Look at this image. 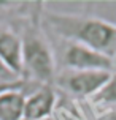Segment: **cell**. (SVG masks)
I'll use <instances>...</instances> for the list:
<instances>
[{
	"instance_id": "obj_1",
	"label": "cell",
	"mask_w": 116,
	"mask_h": 120,
	"mask_svg": "<svg viewBox=\"0 0 116 120\" xmlns=\"http://www.w3.org/2000/svg\"><path fill=\"white\" fill-rule=\"evenodd\" d=\"M41 25L59 40L92 48L108 57L116 52V24L97 16L43 10Z\"/></svg>"
},
{
	"instance_id": "obj_2",
	"label": "cell",
	"mask_w": 116,
	"mask_h": 120,
	"mask_svg": "<svg viewBox=\"0 0 116 120\" xmlns=\"http://www.w3.org/2000/svg\"><path fill=\"white\" fill-rule=\"evenodd\" d=\"M41 11L40 6L33 8L19 30L22 40V79L37 85H54L57 63L53 44L41 25Z\"/></svg>"
},
{
	"instance_id": "obj_3",
	"label": "cell",
	"mask_w": 116,
	"mask_h": 120,
	"mask_svg": "<svg viewBox=\"0 0 116 120\" xmlns=\"http://www.w3.org/2000/svg\"><path fill=\"white\" fill-rule=\"evenodd\" d=\"M59 52L56 55V63L61 65V70H75V71H111L113 62L111 57L99 52L92 48L72 41L59 40Z\"/></svg>"
},
{
	"instance_id": "obj_4",
	"label": "cell",
	"mask_w": 116,
	"mask_h": 120,
	"mask_svg": "<svg viewBox=\"0 0 116 120\" xmlns=\"http://www.w3.org/2000/svg\"><path fill=\"white\" fill-rule=\"evenodd\" d=\"M111 71H75L57 70L54 89H59L68 96L92 98L110 79Z\"/></svg>"
},
{
	"instance_id": "obj_5",
	"label": "cell",
	"mask_w": 116,
	"mask_h": 120,
	"mask_svg": "<svg viewBox=\"0 0 116 120\" xmlns=\"http://www.w3.org/2000/svg\"><path fill=\"white\" fill-rule=\"evenodd\" d=\"M0 62L22 79V40L18 30L3 21H0Z\"/></svg>"
},
{
	"instance_id": "obj_6",
	"label": "cell",
	"mask_w": 116,
	"mask_h": 120,
	"mask_svg": "<svg viewBox=\"0 0 116 120\" xmlns=\"http://www.w3.org/2000/svg\"><path fill=\"white\" fill-rule=\"evenodd\" d=\"M57 106L54 85H37L25 95L24 120H45Z\"/></svg>"
},
{
	"instance_id": "obj_7",
	"label": "cell",
	"mask_w": 116,
	"mask_h": 120,
	"mask_svg": "<svg viewBox=\"0 0 116 120\" xmlns=\"http://www.w3.org/2000/svg\"><path fill=\"white\" fill-rule=\"evenodd\" d=\"M27 89H13L0 93V120H24Z\"/></svg>"
},
{
	"instance_id": "obj_8",
	"label": "cell",
	"mask_w": 116,
	"mask_h": 120,
	"mask_svg": "<svg viewBox=\"0 0 116 120\" xmlns=\"http://www.w3.org/2000/svg\"><path fill=\"white\" fill-rule=\"evenodd\" d=\"M91 103L94 106L107 109L105 112H110L113 111L111 108H116V73H111L110 79L105 82V85L91 98Z\"/></svg>"
},
{
	"instance_id": "obj_9",
	"label": "cell",
	"mask_w": 116,
	"mask_h": 120,
	"mask_svg": "<svg viewBox=\"0 0 116 120\" xmlns=\"http://www.w3.org/2000/svg\"><path fill=\"white\" fill-rule=\"evenodd\" d=\"M35 87V84H30V82H25L24 79L21 81H16V82H6V81H0V93H3L6 90H13V89H27L25 93H29L32 89Z\"/></svg>"
},
{
	"instance_id": "obj_10",
	"label": "cell",
	"mask_w": 116,
	"mask_h": 120,
	"mask_svg": "<svg viewBox=\"0 0 116 120\" xmlns=\"http://www.w3.org/2000/svg\"><path fill=\"white\" fill-rule=\"evenodd\" d=\"M95 120H116V112L110 111V112H102Z\"/></svg>"
},
{
	"instance_id": "obj_11",
	"label": "cell",
	"mask_w": 116,
	"mask_h": 120,
	"mask_svg": "<svg viewBox=\"0 0 116 120\" xmlns=\"http://www.w3.org/2000/svg\"><path fill=\"white\" fill-rule=\"evenodd\" d=\"M111 62H113V73H116V52H115V55L111 57Z\"/></svg>"
},
{
	"instance_id": "obj_12",
	"label": "cell",
	"mask_w": 116,
	"mask_h": 120,
	"mask_svg": "<svg viewBox=\"0 0 116 120\" xmlns=\"http://www.w3.org/2000/svg\"><path fill=\"white\" fill-rule=\"evenodd\" d=\"M115 112H116V111H115Z\"/></svg>"
}]
</instances>
